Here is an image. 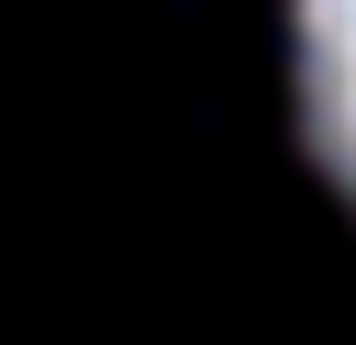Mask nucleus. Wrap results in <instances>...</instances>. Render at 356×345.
Returning <instances> with one entry per match:
<instances>
[{
	"mask_svg": "<svg viewBox=\"0 0 356 345\" xmlns=\"http://www.w3.org/2000/svg\"><path fill=\"white\" fill-rule=\"evenodd\" d=\"M300 111L334 178L356 189V0H300Z\"/></svg>",
	"mask_w": 356,
	"mask_h": 345,
	"instance_id": "nucleus-1",
	"label": "nucleus"
}]
</instances>
